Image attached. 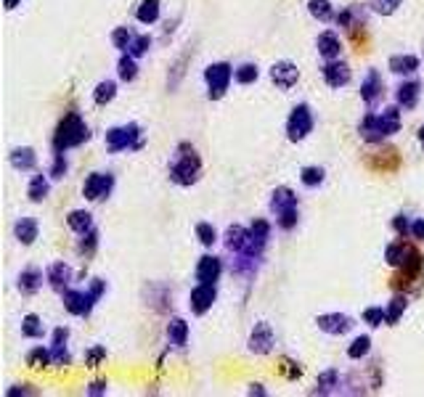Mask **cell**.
<instances>
[{"label": "cell", "mask_w": 424, "mask_h": 397, "mask_svg": "<svg viewBox=\"0 0 424 397\" xmlns=\"http://www.w3.org/2000/svg\"><path fill=\"white\" fill-rule=\"evenodd\" d=\"M202 167L204 164H202L199 151H196L188 140H181V143L175 146L172 156H170L168 175L175 186H181V189H191V186L199 183V178H202Z\"/></svg>", "instance_id": "1"}, {"label": "cell", "mask_w": 424, "mask_h": 397, "mask_svg": "<svg viewBox=\"0 0 424 397\" xmlns=\"http://www.w3.org/2000/svg\"><path fill=\"white\" fill-rule=\"evenodd\" d=\"M90 140V127L88 122L77 114V111H67L59 125H56V133H53V154H67L69 149H77Z\"/></svg>", "instance_id": "2"}, {"label": "cell", "mask_w": 424, "mask_h": 397, "mask_svg": "<svg viewBox=\"0 0 424 397\" xmlns=\"http://www.w3.org/2000/svg\"><path fill=\"white\" fill-rule=\"evenodd\" d=\"M103 146L109 154H122V151H141L146 146V133L138 122H128V125H114L106 130L103 136Z\"/></svg>", "instance_id": "3"}, {"label": "cell", "mask_w": 424, "mask_h": 397, "mask_svg": "<svg viewBox=\"0 0 424 397\" xmlns=\"http://www.w3.org/2000/svg\"><path fill=\"white\" fill-rule=\"evenodd\" d=\"M422 281H424V257H422V252L416 249V252L406 259V265L398 268V273L390 278V286L395 292L414 294L422 289Z\"/></svg>", "instance_id": "4"}, {"label": "cell", "mask_w": 424, "mask_h": 397, "mask_svg": "<svg viewBox=\"0 0 424 397\" xmlns=\"http://www.w3.org/2000/svg\"><path fill=\"white\" fill-rule=\"evenodd\" d=\"M234 69L228 61H215V64H207L204 67V85H207V98L210 101H221L225 98L231 80H234Z\"/></svg>", "instance_id": "5"}, {"label": "cell", "mask_w": 424, "mask_h": 397, "mask_svg": "<svg viewBox=\"0 0 424 397\" xmlns=\"http://www.w3.org/2000/svg\"><path fill=\"white\" fill-rule=\"evenodd\" d=\"M316 127V117H313V109L307 104H297L292 106L287 117V138L292 143H303V140L313 133Z\"/></svg>", "instance_id": "6"}, {"label": "cell", "mask_w": 424, "mask_h": 397, "mask_svg": "<svg viewBox=\"0 0 424 397\" xmlns=\"http://www.w3.org/2000/svg\"><path fill=\"white\" fill-rule=\"evenodd\" d=\"M61 305H64V310H67L69 315H74V318H88V315L93 312V308L99 305V299L88 292V289H72V286H69L67 292L61 294Z\"/></svg>", "instance_id": "7"}, {"label": "cell", "mask_w": 424, "mask_h": 397, "mask_svg": "<svg viewBox=\"0 0 424 397\" xmlns=\"http://www.w3.org/2000/svg\"><path fill=\"white\" fill-rule=\"evenodd\" d=\"M114 175L112 173H90L88 178H85V183H83V196H85V202H103V199H109L112 196V191H114Z\"/></svg>", "instance_id": "8"}, {"label": "cell", "mask_w": 424, "mask_h": 397, "mask_svg": "<svg viewBox=\"0 0 424 397\" xmlns=\"http://www.w3.org/2000/svg\"><path fill=\"white\" fill-rule=\"evenodd\" d=\"M363 162H366V167L374 170V173H395L401 167V151L392 149V146L376 143V149L363 156Z\"/></svg>", "instance_id": "9"}, {"label": "cell", "mask_w": 424, "mask_h": 397, "mask_svg": "<svg viewBox=\"0 0 424 397\" xmlns=\"http://www.w3.org/2000/svg\"><path fill=\"white\" fill-rule=\"evenodd\" d=\"M273 347H276V331L268 321H257L250 331V339H247V350L252 355H271Z\"/></svg>", "instance_id": "10"}, {"label": "cell", "mask_w": 424, "mask_h": 397, "mask_svg": "<svg viewBox=\"0 0 424 397\" xmlns=\"http://www.w3.org/2000/svg\"><path fill=\"white\" fill-rule=\"evenodd\" d=\"M218 302V283H196L188 294V310L194 315H204Z\"/></svg>", "instance_id": "11"}, {"label": "cell", "mask_w": 424, "mask_h": 397, "mask_svg": "<svg viewBox=\"0 0 424 397\" xmlns=\"http://www.w3.org/2000/svg\"><path fill=\"white\" fill-rule=\"evenodd\" d=\"M316 326L329 336H345L356 328V321L345 312H321V315H316Z\"/></svg>", "instance_id": "12"}, {"label": "cell", "mask_w": 424, "mask_h": 397, "mask_svg": "<svg viewBox=\"0 0 424 397\" xmlns=\"http://www.w3.org/2000/svg\"><path fill=\"white\" fill-rule=\"evenodd\" d=\"M268 77H271V83L281 93H287L292 87L300 83V69H297V64L294 61H289V58H281V61H276L271 69H268Z\"/></svg>", "instance_id": "13"}, {"label": "cell", "mask_w": 424, "mask_h": 397, "mask_svg": "<svg viewBox=\"0 0 424 397\" xmlns=\"http://www.w3.org/2000/svg\"><path fill=\"white\" fill-rule=\"evenodd\" d=\"M361 101L369 106V109H376V106L385 101V80L379 69H369L363 83H361Z\"/></svg>", "instance_id": "14"}, {"label": "cell", "mask_w": 424, "mask_h": 397, "mask_svg": "<svg viewBox=\"0 0 424 397\" xmlns=\"http://www.w3.org/2000/svg\"><path fill=\"white\" fill-rule=\"evenodd\" d=\"M321 77H323V83L332 87V90H339V87L350 85V80H353V69H350L347 61L334 58V61H326V64L321 67Z\"/></svg>", "instance_id": "15"}, {"label": "cell", "mask_w": 424, "mask_h": 397, "mask_svg": "<svg viewBox=\"0 0 424 397\" xmlns=\"http://www.w3.org/2000/svg\"><path fill=\"white\" fill-rule=\"evenodd\" d=\"M46 281H48V286H51L56 294H64L72 286V281H74V270H72V265L64 262V259H56L48 265V270H46Z\"/></svg>", "instance_id": "16"}, {"label": "cell", "mask_w": 424, "mask_h": 397, "mask_svg": "<svg viewBox=\"0 0 424 397\" xmlns=\"http://www.w3.org/2000/svg\"><path fill=\"white\" fill-rule=\"evenodd\" d=\"M422 80H403L401 85L395 87V104L401 106L403 111H414L419 101H422Z\"/></svg>", "instance_id": "17"}, {"label": "cell", "mask_w": 424, "mask_h": 397, "mask_svg": "<svg viewBox=\"0 0 424 397\" xmlns=\"http://www.w3.org/2000/svg\"><path fill=\"white\" fill-rule=\"evenodd\" d=\"M223 276V259L215 255H202L196 268H194V278L196 283H218Z\"/></svg>", "instance_id": "18"}, {"label": "cell", "mask_w": 424, "mask_h": 397, "mask_svg": "<svg viewBox=\"0 0 424 397\" xmlns=\"http://www.w3.org/2000/svg\"><path fill=\"white\" fill-rule=\"evenodd\" d=\"M358 136L366 140L369 146H376V143H382V140L387 138V133L382 130V122H379L376 109H369V111L363 114V120L358 125Z\"/></svg>", "instance_id": "19"}, {"label": "cell", "mask_w": 424, "mask_h": 397, "mask_svg": "<svg viewBox=\"0 0 424 397\" xmlns=\"http://www.w3.org/2000/svg\"><path fill=\"white\" fill-rule=\"evenodd\" d=\"M334 21H337L339 30L356 32L358 27H366V8L358 6V3H350V6H345L337 17H334Z\"/></svg>", "instance_id": "20"}, {"label": "cell", "mask_w": 424, "mask_h": 397, "mask_svg": "<svg viewBox=\"0 0 424 397\" xmlns=\"http://www.w3.org/2000/svg\"><path fill=\"white\" fill-rule=\"evenodd\" d=\"M414 252H416V246L411 242H406V239H395V242H390L385 246V262L390 265L392 270H398V268L406 265V259L411 257Z\"/></svg>", "instance_id": "21"}, {"label": "cell", "mask_w": 424, "mask_h": 397, "mask_svg": "<svg viewBox=\"0 0 424 397\" xmlns=\"http://www.w3.org/2000/svg\"><path fill=\"white\" fill-rule=\"evenodd\" d=\"M43 270L37 265H27L21 273L17 276V289L21 297H34V294L43 289Z\"/></svg>", "instance_id": "22"}, {"label": "cell", "mask_w": 424, "mask_h": 397, "mask_svg": "<svg viewBox=\"0 0 424 397\" xmlns=\"http://www.w3.org/2000/svg\"><path fill=\"white\" fill-rule=\"evenodd\" d=\"M342 381H345V376H339L337 368H326L316 376V389H310V395H339Z\"/></svg>", "instance_id": "23"}, {"label": "cell", "mask_w": 424, "mask_h": 397, "mask_svg": "<svg viewBox=\"0 0 424 397\" xmlns=\"http://www.w3.org/2000/svg\"><path fill=\"white\" fill-rule=\"evenodd\" d=\"M387 69L392 74H401V77H408V74H416L422 69V58L414 56V53H395L387 58Z\"/></svg>", "instance_id": "24"}, {"label": "cell", "mask_w": 424, "mask_h": 397, "mask_svg": "<svg viewBox=\"0 0 424 397\" xmlns=\"http://www.w3.org/2000/svg\"><path fill=\"white\" fill-rule=\"evenodd\" d=\"M316 51L321 56L323 61H334L342 56V40H339L337 32H332V30H326L321 35L316 37Z\"/></svg>", "instance_id": "25"}, {"label": "cell", "mask_w": 424, "mask_h": 397, "mask_svg": "<svg viewBox=\"0 0 424 397\" xmlns=\"http://www.w3.org/2000/svg\"><path fill=\"white\" fill-rule=\"evenodd\" d=\"M268 207H271L273 215H281V212H287V209L300 207V199H297V193L289 189V186H279V189H273Z\"/></svg>", "instance_id": "26"}, {"label": "cell", "mask_w": 424, "mask_h": 397, "mask_svg": "<svg viewBox=\"0 0 424 397\" xmlns=\"http://www.w3.org/2000/svg\"><path fill=\"white\" fill-rule=\"evenodd\" d=\"M8 162L19 173H32L34 167H37V151H34L32 146H17V149H11Z\"/></svg>", "instance_id": "27"}, {"label": "cell", "mask_w": 424, "mask_h": 397, "mask_svg": "<svg viewBox=\"0 0 424 397\" xmlns=\"http://www.w3.org/2000/svg\"><path fill=\"white\" fill-rule=\"evenodd\" d=\"M376 114H379L382 130L387 133V138L401 133V127H403V109H401V106H398V104L385 106V109H382V111H376Z\"/></svg>", "instance_id": "28"}, {"label": "cell", "mask_w": 424, "mask_h": 397, "mask_svg": "<svg viewBox=\"0 0 424 397\" xmlns=\"http://www.w3.org/2000/svg\"><path fill=\"white\" fill-rule=\"evenodd\" d=\"M14 236L21 246H32L40 236V223L34 217H19L17 225H14Z\"/></svg>", "instance_id": "29"}, {"label": "cell", "mask_w": 424, "mask_h": 397, "mask_svg": "<svg viewBox=\"0 0 424 397\" xmlns=\"http://www.w3.org/2000/svg\"><path fill=\"white\" fill-rule=\"evenodd\" d=\"M247 239H250V228H244V225H228L225 228V233H223V244H225V249L231 252V255H236L241 252L244 246H247Z\"/></svg>", "instance_id": "30"}, {"label": "cell", "mask_w": 424, "mask_h": 397, "mask_svg": "<svg viewBox=\"0 0 424 397\" xmlns=\"http://www.w3.org/2000/svg\"><path fill=\"white\" fill-rule=\"evenodd\" d=\"M51 193V175H43V173H34L30 186H27V199L32 204H43Z\"/></svg>", "instance_id": "31"}, {"label": "cell", "mask_w": 424, "mask_h": 397, "mask_svg": "<svg viewBox=\"0 0 424 397\" xmlns=\"http://www.w3.org/2000/svg\"><path fill=\"white\" fill-rule=\"evenodd\" d=\"M99 244H101V230L93 225L90 230L80 233V239H77V252H80V257L90 259L96 252H99Z\"/></svg>", "instance_id": "32"}, {"label": "cell", "mask_w": 424, "mask_h": 397, "mask_svg": "<svg viewBox=\"0 0 424 397\" xmlns=\"http://www.w3.org/2000/svg\"><path fill=\"white\" fill-rule=\"evenodd\" d=\"M162 17V0H141L136 8V19L143 27H152Z\"/></svg>", "instance_id": "33"}, {"label": "cell", "mask_w": 424, "mask_h": 397, "mask_svg": "<svg viewBox=\"0 0 424 397\" xmlns=\"http://www.w3.org/2000/svg\"><path fill=\"white\" fill-rule=\"evenodd\" d=\"M24 363H27V368H32V371H43V368H51V365H53L51 347H43V345L32 347V350H30V352L24 355Z\"/></svg>", "instance_id": "34"}, {"label": "cell", "mask_w": 424, "mask_h": 397, "mask_svg": "<svg viewBox=\"0 0 424 397\" xmlns=\"http://www.w3.org/2000/svg\"><path fill=\"white\" fill-rule=\"evenodd\" d=\"M188 334H191V328L183 318H170L168 321V342L172 347H186Z\"/></svg>", "instance_id": "35"}, {"label": "cell", "mask_w": 424, "mask_h": 397, "mask_svg": "<svg viewBox=\"0 0 424 397\" xmlns=\"http://www.w3.org/2000/svg\"><path fill=\"white\" fill-rule=\"evenodd\" d=\"M307 14L316 19V21H321V24H329V21H334V17H337L332 0H307Z\"/></svg>", "instance_id": "36"}, {"label": "cell", "mask_w": 424, "mask_h": 397, "mask_svg": "<svg viewBox=\"0 0 424 397\" xmlns=\"http://www.w3.org/2000/svg\"><path fill=\"white\" fill-rule=\"evenodd\" d=\"M21 336H24V339H43V336H46L43 318L34 315V312H27V315L21 318Z\"/></svg>", "instance_id": "37"}, {"label": "cell", "mask_w": 424, "mask_h": 397, "mask_svg": "<svg viewBox=\"0 0 424 397\" xmlns=\"http://www.w3.org/2000/svg\"><path fill=\"white\" fill-rule=\"evenodd\" d=\"M387 310V326H398V321L403 318V312L408 310V294L406 292H395V297L390 299V305L385 308Z\"/></svg>", "instance_id": "38"}, {"label": "cell", "mask_w": 424, "mask_h": 397, "mask_svg": "<svg viewBox=\"0 0 424 397\" xmlns=\"http://www.w3.org/2000/svg\"><path fill=\"white\" fill-rule=\"evenodd\" d=\"M67 225H69V230H74V233L80 236L85 230H90L96 223H93V215H90L88 209H72L67 215Z\"/></svg>", "instance_id": "39"}, {"label": "cell", "mask_w": 424, "mask_h": 397, "mask_svg": "<svg viewBox=\"0 0 424 397\" xmlns=\"http://www.w3.org/2000/svg\"><path fill=\"white\" fill-rule=\"evenodd\" d=\"M117 77L122 83H136L138 77V58L130 53H122L117 61Z\"/></svg>", "instance_id": "40"}, {"label": "cell", "mask_w": 424, "mask_h": 397, "mask_svg": "<svg viewBox=\"0 0 424 397\" xmlns=\"http://www.w3.org/2000/svg\"><path fill=\"white\" fill-rule=\"evenodd\" d=\"M117 98V83L114 80H101L96 90H93V104L96 106H106Z\"/></svg>", "instance_id": "41"}, {"label": "cell", "mask_w": 424, "mask_h": 397, "mask_svg": "<svg viewBox=\"0 0 424 397\" xmlns=\"http://www.w3.org/2000/svg\"><path fill=\"white\" fill-rule=\"evenodd\" d=\"M372 336L369 334H361L356 336L350 345H347V358L350 361H363V358H369V352H372Z\"/></svg>", "instance_id": "42"}, {"label": "cell", "mask_w": 424, "mask_h": 397, "mask_svg": "<svg viewBox=\"0 0 424 397\" xmlns=\"http://www.w3.org/2000/svg\"><path fill=\"white\" fill-rule=\"evenodd\" d=\"M257 80H260V69L252 61H244V64H239L236 69H234V83L236 85H254Z\"/></svg>", "instance_id": "43"}, {"label": "cell", "mask_w": 424, "mask_h": 397, "mask_svg": "<svg viewBox=\"0 0 424 397\" xmlns=\"http://www.w3.org/2000/svg\"><path fill=\"white\" fill-rule=\"evenodd\" d=\"M323 180H326V170L319 164H307L300 170V183L305 189H319V186H323Z\"/></svg>", "instance_id": "44"}, {"label": "cell", "mask_w": 424, "mask_h": 397, "mask_svg": "<svg viewBox=\"0 0 424 397\" xmlns=\"http://www.w3.org/2000/svg\"><path fill=\"white\" fill-rule=\"evenodd\" d=\"M276 371L284 376L287 381H297V379H303V374H305V368L300 365L297 361H292V358H279V365H276Z\"/></svg>", "instance_id": "45"}, {"label": "cell", "mask_w": 424, "mask_h": 397, "mask_svg": "<svg viewBox=\"0 0 424 397\" xmlns=\"http://www.w3.org/2000/svg\"><path fill=\"white\" fill-rule=\"evenodd\" d=\"M403 6V0H369V11L376 17H392L398 14Z\"/></svg>", "instance_id": "46"}, {"label": "cell", "mask_w": 424, "mask_h": 397, "mask_svg": "<svg viewBox=\"0 0 424 397\" xmlns=\"http://www.w3.org/2000/svg\"><path fill=\"white\" fill-rule=\"evenodd\" d=\"M133 37H136V32H133L130 27H114V30H112V45H114L119 53H128Z\"/></svg>", "instance_id": "47"}, {"label": "cell", "mask_w": 424, "mask_h": 397, "mask_svg": "<svg viewBox=\"0 0 424 397\" xmlns=\"http://www.w3.org/2000/svg\"><path fill=\"white\" fill-rule=\"evenodd\" d=\"M152 45H154V37L149 35V32H141V35L133 37V43H130L128 53H130V56H136V58H143L146 53L152 51Z\"/></svg>", "instance_id": "48"}, {"label": "cell", "mask_w": 424, "mask_h": 397, "mask_svg": "<svg viewBox=\"0 0 424 397\" xmlns=\"http://www.w3.org/2000/svg\"><path fill=\"white\" fill-rule=\"evenodd\" d=\"M363 323L369 328H379V326H387V310L385 308H366L361 312Z\"/></svg>", "instance_id": "49"}, {"label": "cell", "mask_w": 424, "mask_h": 397, "mask_svg": "<svg viewBox=\"0 0 424 397\" xmlns=\"http://www.w3.org/2000/svg\"><path fill=\"white\" fill-rule=\"evenodd\" d=\"M194 233H196L199 244H202V246H207V249H212V246L218 244V230L212 228V223H196Z\"/></svg>", "instance_id": "50"}, {"label": "cell", "mask_w": 424, "mask_h": 397, "mask_svg": "<svg viewBox=\"0 0 424 397\" xmlns=\"http://www.w3.org/2000/svg\"><path fill=\"white\" fill-rule=\"evenodd\" d=\"M297 223H300V207L287 209V212L276 215V228H279V230H284V233L294 230V228H297Z\"/></svg>", "instance_id": "51"}, {"label": "cell", "mask_w": 424, "mask_h": 397, "mask_svg": "<svg viewBox=\"0 0 424 397\" xmlns=\"http://www.w3.org/2000/svg\"><path fill=\"white\" fill-rule=\"evenodd\" d=\"M271 230H273V225L268 223V220H263V217H257V220H252L250 223V236H254L257 242H271Z\"/></svg>", "instance_id": "52"}, {"label": "cell", "mask_w": 424, "mask_h": 397, "mask_svg": "<svg viewBox=\"0 0 424 397\" xmlns=\"http://www.w3.org/2000/svg\"><path fill=\"white\" fill-rule=\"evenodd\" d=\"M69 173V159L67 154H53V162H51V170H48V175H51V180H64Z\"/></svg>", "instance_id": "53"}, {"label": "cell", "mask_w": 424, "mask_h": 397, "mask_svg": "<svg viewBox=\"0 0 424 397\" xmlns=\"http://www.w3.org/2000/svg\"><path fill=\"white\" fill-rule=\"evenodd\" d=\"M106 361V347L103 345H93L85 350V368H99Z\"/></svg>", "instance_id": "54"}, {"label": "cell", "mask_w": 424, "mask_h": 397, "mask_svg": "<svg viewBox=\"0 0 424 397\" xmlns=\"http://www.w3.org/2000/svg\"><path fill=\"white\" fill-rule=\"evenodd\" d=\"M392 230H395L398 239H411V220H408V215L398 212V215L392 217Z\"/></svg>", "instance_id": "55"}, {"label": "cell", "mask_w": 424, "mask_h": 397, "mask_svg": "<svg viewBox=\"0 0 424 397\" xmlns=\"http://www.w3.org/2000/svg\"><path fill=\"white\" fill-rule=\"evenodd\" d=\"M51 358H53V368H67L69 363H72L69 345H61V347L51 345Z\"/></svg>", "instance_id": "56"}, {"label": "cell", "mask_w": 424, "mask_h": 397, "mask_svg": "<svg viewBox=\"0 0 424 397\" xmlns=\"http://www.w3.org/2000/svg\"><path fill=\"white\" fill-rule=\"evenodd\" d=\"M106 392H109V381L106 379H96L85 387V395L88 397H101V395H106Z\"/></svg>", "instance_id": "57"}, {"label": "cell", "mask_w": 424, "mask_h": 397, "mask_svg": "<svg viewBox=\"0 0 424 397\" xmlns=\"http://www.w3.org/2000/svg\"><path fill=\"white\" fill-rule=\"evenodd\" d=\"M69 336H72V331L67 326H59L51 331V345L61 347V345H69Z\"/></svg>", "instance_id": "58"}, {"label": "cell", "mask_w": 424, "mask_h": 397, "mask_svg": "<svg viewBox=\"0 0 424 397\" xmlns=\"http://www.w3.org/2000/svg\"><path fill=\"white\" fill-rule=\"evenodd\" d=\"M106 289H109V286H106L103 278H90V283H88V292L93 294L96 299H101L103 294H106Z\"/></svg>", "instance_id": "59"}, {"label": "cell", "mask_w": 424, "mask_h": 397, "mask_svg": "<svg viewBox=\"0 0 424 397\" xmlns=\"http://www.w3.org/2000/svg\"><path fill=\"white\" fill-rule=\"evenodd\" d=\"M411 239L416 244H424V217L411 220Z\"/></svg>", "instance_id": "60"}, {"label": "cell", "mask_w": 424, "mask_h": 397, "mask_svg": "<svg viewBox=\"0 0 424 397\" xmlns=\"http://www.w3.org/2000/svg\"><path fill=\"white\" fill-rule=\"evenodd\" d=\"M32 384H17V387H8L6 397H19V395H37V389H30Z\"/></svg>", "instance_id": "61"}, {"label": "cell", "mask_w": 424, "mask_h": 397, "mask_svg": "<svg viewBox=\"0 0 424 397\" xmlns=\"http://www.w3.org/2000/svg\"><path fill=\"white\" fill-rule=\"evenodd\" d=\"M247 395H257V397H265L268 395V389L263 387V384H250V389H247Z\"/></svg>", "instance_id": "62"}, {"label": "cell", "mask_w": 424, "mask_h": 397, "mask_svg": "<svg viewBox=\"0 0 424 397\" xmlns=\"http://www.w3.org/2000/svg\"><path fill=\"white\" fill-rule=\"evenodd\" d=\"M3 3H6V11H14V8H19V6L24 3V0H3Z\"/></svg>", "instance_id": "63"}, {"label": "cell", "mask_w": 424, "mask_h": 397, "mask_svg": "<svg viewBox=\"0 0 424 397\" xmlns=\"http://www.w3.org/2000/svg\"><path fill=\"white\" fill-rule=\"evenodd\" d=\"M419 143H422V149H424V125L419 127Z\"/></svg>", "instance_id": "64"}]
</instances>
